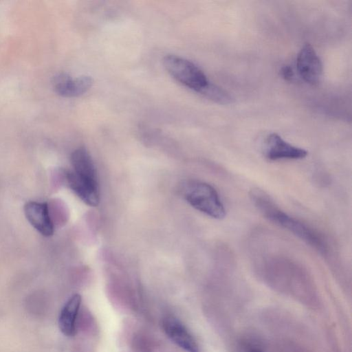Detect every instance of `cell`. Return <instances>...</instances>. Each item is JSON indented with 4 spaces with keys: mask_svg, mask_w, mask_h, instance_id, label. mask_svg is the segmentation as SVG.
<instances>
[{
    "mask_svg": "<svg viewBox=\"0 0 352 352\" xmlns=\"http://www.w3.org/2000/svg\"><path fill=\"white\" fill-rule=\"evenodd\" d=\"M250 197L257 210L270 221L287 230L320 253L327 252V241L320 232L282 210L263 191L254 189Z\"/></svg>",
    "mask_w": 352,
    "mask_h": 352,
    "instance_id": "6da1fadb",
    "label": "cell"
},
{
    "mask_svg": "<svg viewBox=\"0 0 352 352\" xmlns=\"http://www.w3.org/2000/svg\"><path fill=\"white\" fill-rule=\"evenodd\" d=\"M184 197L192 207L213 219H221L226 214L217 191L208 183L188 182L184 187Z\"/></svg>",
    "mask_w": 352,
    "mask_h": 352,
    "instance_id": "7a4b0ae2",
    "label": "cell"
},
{
    "mask_svg": "<svg viewBox=\"0 0 352 352\" xmlns=\"http://www.w3.org/2000/svg\"><path fill=\"white\" fill-rule=\"evenodd\" d=\"M163 64L175 79L198 93L209 83L205 74L193 63L184 58L169 54L164 58Z\"/></svg>",
    "mask_w": 352,
    "mask_h": 352,
    "instance_id": "3957f363",
    "label": "cell"
},
{
    "mask_svg": "<svg viewBox=\"0 0 352 352\" xmlns=\"http://www.w3.org/2000/svg\"><path fill=\"white\" fill-rule=\"evenodd\" d=\"M296 67L300 77L311 85L319 84L322 76V64L313 47L306 43L300 50Z\"/></svg>",
    "mask_w": 352,
    "mask_h": 352,
    "instance_id": "277c9868",
    "label": "cell"
},
{
    "mask_svg": "<svg viewBox=\"0 0 352 352\" xmlns=\"http://www.w3.org/2000/svg\"><path fill=\"white\" fill-rule=\"evenodd\" d=\"M264 155L272 161L279 160H300L307 155V151L302 148L292 145L285 141L279 135L270 134L265 140Z\"/></svg>",
    "mask_w": 352,
    "mask_h": 352,
    "instance_id": "5b68a950",
    "label": "cell"
},
{
    "mask_svg": "<svg viewBox=\"0 0 352 352\" xmlns=\"http://www.w3.org/2000/svg\"><path fill=\"white\" fill-rule=\"evenodd\" d=\"M23 210L27 220L40 234L45 236L54 234V226L46 202L28 201Z\"/></svg>",
    "mask_w": 352,
    "mask_h": 352,
    "instance_id": "8992f818",
    "label": "cell"
},
{
    "mask_svg": "<svg viewBox=\"0 0 352 352\" xmlns=\"http://www.w3.org/2000/svg\"><path fill=\"white\" fill-rule=\"evenodd\" d=\"M94 80L91 76H80L72 78L66 73L54 77L53 85L55 91L63 97H77L84 94L92 86Z\"/></svg>",
    "mask_w": 352,
    "mask_h": 352,
    "instance_id": "52a82bcc",
    "label": "cell"
},
{
    "mask_svg": "<svg viewBox=\"0 0 352 352\" xmlns=\"http://www.w3.org/2000/svg\"><path fill=\"white\" fill-rule=\"evenodd\" d=\"M65 178L70 189L86 204L97 206L100 201L98 184L83 178L73 170L65 173Z\"/></svg>",
    "mask_w": 352,
    "mask_h": 352,
    "instance_id": "ba28073f",
    "label": "cell"
},
{
    "mask_svg": "<svg viewBox=\"0 0 352 352\" xmlns=\"http://www.w3.org/2000/svg\"><path fill=\"white\" fill-rule=\"evenodd\" d=\"M162 328L168 337L187 352H199L197 344L187 329L177 319L167 316L162 320Z\"/></svg>",
    "mask_w": 352,
    "mask_h": 352,
    "instance_id": "9c48e42d",
    "label": "cell"
},
{
    "mask_svg": "<svg viewBox=\"0 0 352 352\" xmlns=\"http://www.w3.org/2000/svg\"><path fill=\"white\" fill-rule=\"evenodd\" d=\"M81 305V296L74 294L63 307L59 318L58 326L60 331L67 336H72L76 332V317Z\"/></svg>",
    "mask_w": 352,
    "mask_h": 352,
    "instance_id": "30bf717a",
    "label": "cell"
},
{
    "mask_svg": "<svg viewBox=\"0 0 352 352\" xmlns=\"http://www.w3.org/2000/svg\"><path fill=\"white\" fill-rule=\"evenodd\" d=\"M71 162L74 173L89 181L98 183L94 164L85 148L80 147L72 152Z\"/></svg>",
    "mask_w": 352,
    "mask_h": 352,
    "instance_id": "8fae6325",
    "label": "cell"
},
{
    "mask_svg": "<svg viewBox=\"0 0 352 352\" xmlns=\"http://www.w3.org/2000/svg\"><path fill=\"white\" fill-rule=\"evenodd\" d=\"M199 94L207 99L218 104H230L233 100L232 96L226 90L210 82Z\"/></svg>",
    "mask_w": 352,
    "mask_h": 352,
    "instance_id": "7c38bea8",
    "label": "cell"
},
{
    "mask_svg": "<svg viewBox=\"0 0 352 352\" xmlns=\"http://www.w3.org/2000/svg\"><path fill=\"white\" fill-rule=\"evenodd\" d=\"M239 352H266L262 344L255 339L242 340L239 344Z\"/></svg>",
    "mask_w": 352,
    "mask_h": 352,
    "instance_id": "4fadbf2b",
    "label": "cell"
},
{
    "mask_svg": "<svg viewBox=\"0 0 352 352\" xmlns=\"http://www.w3.org/2000/svg\"><path fill=\"white\" fill-rule=\"evenodd\" d=\"M281 76L287 81L292 82L294 80V72L290 65H284L280 69Z\"/></svg>",
    "mask_w": 352,
    "mask_h": 352,
    "instance_id": "5bb4252c",
    "label": "cell"
}]
</instances>
